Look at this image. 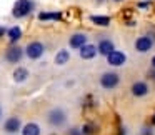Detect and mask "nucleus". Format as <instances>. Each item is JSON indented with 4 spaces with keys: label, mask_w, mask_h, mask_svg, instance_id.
I'll return each mask as SVG.
<instances>
[{
    "label": "nucleus",
    "mask_w": 155,
    "mask_h": 135,
    "mask_svg": "<svg viewBox=\"0 0 155 135\" xmlns=\"http://www.w3.org/2000/svg\"><path fill=\"white\" fill-rule=\"evenodd\" d=\"M20 128H22V122H20V118H18V117H10V118H7L5 123H4L5 133H10V135L18 133Z\"/></svg>",
    "instance_id": "obj_7"
},
{
    "label": "nucleus",
    "mask_w": 155,
    "mask_h": 135,
    "mask_svg": "<svg viewBox=\"0 0 155 135\" xmlns=\"http://www.w3.org/2000/svg\"><path fill=\"white\" fill-rule=\"evenodd\" d=\"M152 123H153V125H155V115H153V118H152Z\"/></svg>",
    "instance_id": "obj_25"
},
{
    "label": "nucleus",
    "mask_w": 155,
    "mask_h": 135,
    "mask_svg": "<svg viewBox=\"0 0 155 135\" xmlns=\"http://www.w3.org/2000/svg\"><path fill=\"white\" fill-rule=\"evenodd\" d=\"M68 58H70V55H68L67 50H60L57 55H55V64L57 65H64L68 62Z\"/></svg>",
    "instance_id": "obj_18"
},
{
    "label": "nucleus",
    "mask_w": 155,
    "mask_h": 135,
    "mask_svg": "<svg viewBox=\"0 0 155 135\" xmlns=\"http://www.w3.org/2000/svg\"><path fill=\"white\" fill-rule=\"evenodd\" d=\"M114 50H115V45H114V42L108 40V38L100 40V42H98V45H97V52L100 55H104V57H108Z\"/></svg>",
    "instance_id": "obj_10"
},
{
    "label": "nucleus",
    "mask_w": 155,
    "mask_h": 135,
    "mask_svg": "<svg viewBox=\"0 0 155 135\" xmlns=\"http://www.w3.org/2000/svg\"><path fill=\"white\" fill-rule=\"evenodd\" d=\"M130 92H132V95L137 97V98L145 97V95L148 94V84H147V82H143V80H135L134 84H132Z\"/></svg>",
    "instance_id": "obj_8"
},
{
    "label": "nucleus",
    "mask_w": 155,
    "mask_h": 135,
    "mask_svg": "<svg viewBox=\"0 0 155 135\" xmlns=\"http://www.w3.org/2000/svg\"><path fill=\"white\" fill-rule=\"evenodd\" d=\"M112 2H122V0H112Z\"/></svg>",
    "instance_id": "obj_26"
},
{
    "label": "nucleus",
    "mask_w": 155,
    "mask_h": 135,
    "mask_svg": "<svg viewBox=\"0 0 155 135\" xmlns=\"http://www.w3.org/2000/svg\"><path fill=\"white\" fill-rule=\"evenodd\" d=\"M22 57H24V50H22V47H18V45H12V47H8V50L5 52V60L10 62V64L20 62Z\"/></svg>",
    "instance_id": "obj_6"
},
{
    "label": "nucleus",
    "mask_w": 155,
    "mask_h": 135,
    "mask_svg": "<svg viewBox=\"0 0 155 135\" xmlns=\"http://www.w3.org/2000/svg\"><path fill=\"white\" fill-rule=\"evenodd\" d=\"M28 77V70L25 67H18L14 70V80L17 82V84H22V82H25Z\"/></svg>",
    "instance_id": "obj_14"
},
{
    "label": "nucleus",
    "mask_w": 155,
    "mask_h": 135,
    "mask_svg": "<svg viewBox=\"0 0 155 135\" xmlns=\"http://www.w3.org/2000/svg\"><path fill=\"white\" fill-rule=\"evenodd\" d=\"M80 50V58H84V60H92V58L97 57V47H95L94 44H85L84 47L78 48Z\"/></svg>",
    "instance_id": "obj_11"
},
{
    "label": "nucleus",
    "mask_w": 155,
    "mask_h": 135,
    "mask_svg": "<svg viewBox=\"0 0 155 135\" xmlns=\"http://www.w3.org/2000/svg\"><path fill=\"white\" fill-rule=\"evenodd\" d=\"M4 34H5V28H4V27H0V37H2Z\"/></svg>",
    "instance_id": "obj_23"
},
{
    "label": "nucleus",
    "mask_w": 155,
    "mask_h": 135,
    "mask_svg": "<svg viewBox=\"0 0 155 135\" xmlns=\"http://www.w3.org/2000/svg\"><path fill=\"white\" fill-rule=\"evenodd\" d=\"M82 135H95V132H97V125L94 123V122H87V123H84V127L80 128Z\"/></svg>",
    "instance_id": "obj_16"
},
{
    "label": "nucleus",
    "mask_w": 155,
    "mask_h": 135,
    "mask_svg": "<svg viewBox=\"0 0 155 135\" xmlns=\"http://www.w3.org/2000/svg\"><path fill=\"white\" fill-rule=\"evenodd\" d=\"M32 10H34V2H32V0H17L15 5H14L12 14H14V17L22 18V17H25V15H28Z\"/></svg>",
    "instance_id": "obj_2"
},
{
    "label": "nucleus",
    "mask_w": 155,
    "mask_h": 135,
    "mask_svg": "<svg viewBox=\"0 0 155 135\" xmlns=\"http://www.w3.org/2000/svg\"><path fill=\"white\" fill-rule=\"evenodd\" d=\"M68 135H82V132L78 130V128H70V130H68Z\"/></svg>",
    "instance_id": "obj_20"
},
{
    "label": "nucleus",
    "mask_w": 155,
    "mask_h": 135,
    "mask_svg": "<svg viewBox=\"0 0 155 135\" xmlns=\"http://www.w3.org/2000/svg\"><path fill=\"white\" fill-rule=\"evenodd\" d=\"M152 47H153V38L148 37V35H142V37H138L135 40V50L140 52V54L148 52Z\"/></svg>",
    "instance_id": "obj_5"
},
{
    "label": "nucleus",
    "mask_w": 155,
    "mask_h": 135,
    "mask_svg": "<svg viewBox=\"0 0 155 135\" xmlns=\"http://www.w3.org/2000/svg\"><path fill=\"white\" fill-rule=\"evenodd\" d=\"M152 67L155 68V55H153V57H152Z\"/></svg>",
    "instance_id": "obj_24"
},
{
    "label": "nucleus",
    "mask_w": 155,
    "mask_h": 135,
    "mask_svg": "<svg viewBox=\"0 0 155 135\" xmlns=\"http://www.w3.org/2000/svg\"><path fill=\"white\" fill-rule=\"evenodd\" d=\"M22 135H40V127L35 122H28L22 128Z\"/></svg>",
    "instance_id": "obj_13"
},
{
    "label": "nucleus",
    "mask_w": 155,
    "mask_h": 135,
    "mask_svg": "<svg viewBox=\"0 0 155 135\" xmlns=\"http://www.w3.org/2000/svg\"><path fill=\"white\" fill-rule=\"evenodd\" d=\"M107 62H108V65H112V67H120V65H124L125 62H127V55H125L124 52H120V50H114L107 57Z\"/></svg>",
    "instance_id": "obj_9"
},
{
    "label": "nucleus",
    "mask_w": 155,
    "mask_h": 135,
    "mask_svg": "<svg viewBox=\"0 0 155 135\" xmlns=\"http://www.w3.org/2000/svg\"><path fill=\"white\" fill-rule=\"evenodd\" d=\"M20 37H22L20 27H12V28H8V38H10L12 44H15V42H17Z\"/></svg>",
    "instance_id": "obj_19"
},
{
    "label": "nucleus",
    "mask_w": 155,
    "mask_h": 135,
    "mask_svg": "<svg viewBox=\"0 0 155 135\" xmlns=\"http://www.w3.org/2000/svg\"><path fill=\"white\" fill-rule=\"evenodd\" d=\"M44 44L42 42H30V44L27 45V48H25V54H27L28 58H32V60H37V58H40L42 55H44Z\"/></svg>",
    "instance_id": "obj_4"
},
{
    "label": "nucleus",
    "mask_w": 155,
    "mask_h": 135,
    "mask_svg": "<svg viewBox=\"0 0 155 135\" xmlns=\"http://www.w3.org/2000/svg\"><path fill=\"white\" fill-rule=\"evenodd\" d=\"M85 44H88V38H87V35L85 34H74L70 37V40H68V45H70L72 48H80V47H84Z\"/></svg>",
    "instance_id": "obj_12"
},
{
    "label": "nucleus",
    "mask_w": 155,
    "mask_h": 135,
    "mask_svg": "<svg viewBox=\"0 0 155 135\" xmlns=\"http://www.w3.org/2000/svg\"><path fill=\"white\" fill-rule=\"evenodd\" d=\"M47 122L52 125V127H62V125L67 122V112L60 107L52 108L47 114Z\"/></svg>",
    "instance_id": "obj_1"
},
{
    "label": "nucleus",
    "mask_w": 155,
    "mask_h": 135,
    "mask_svg": "<svg viewBox=\"0 0 155 135\" xmlns=\"http://www.w3.org/2000/svg\"><path fill=\"white\" fill-rule=\"evenodd\" d=\"M0 118H2V108H0Z\"/></svg>",
    "instance_id": "obj_27"
},
{
    "label": "nucleus",
    "mask_w": 155,
    "mask_h": 135,
    "mask_svg": "<svg viewBox=\"0 0 155 135\" xmlns=\"http://www.w3.org/2000/svg\"><path fill=\"white\" fill-rule=\"evenodd\" d=\"M118 84H120V75L117 72H105V74L100 75V85L107 90L118 87Z\"/></svg>",
    "instance_id": "obj_3"
},
{
    "label": "nucleus",
    "mask_w": 155,
    "mask_h": 135,
    "mask_svg": "<svg viewBox=\"0 0 155 135\" xmlns=\"http://www.w3.org/2000/svg\"><path fill=\"white\" fill-rule=\"evenodd\" d=\"M40 20H60L62 18V12H42L38 14Z\"/></svg>",
    "instance_id": "obj_15"
},
{
    "label": "nucleus",
    "mask_w": 155,
    "mask_h": 135,
    "mask_svg": "<svg viewBox=\"0 0 155 135\" xmlns=\"http://www.w3.org/2000/svg\"><path fill=\"white\" fill-rule=\"evenodd\" d=\"M148 77H150L152 80H155V68H152V70L148 72Z\"/></svg>",
    "instance_id": "obj_21"
},
{
    "label": "nucleus",
    "mask_w": 155,
    "mask_h": 135,
    "mask_svg": "<svg viewBox=\"0 0 155 135\" xmlns=\"http://www.w3.org/2000/svg\"><path fill=\"white\" fill-rule=\"evenodd\" d=\"M90 20L94 22L95 25H100V27H107V25L110 24V18H108V17H104V15H102V17H100V15H92Z\"/></svg>",
    "instance_id": "obj_17"
},
{
    "label": "nucleus",
    "mask_w": 155,
    "mask_h": 135,
    "mask_svg": "<svg viewBox=\"0 0 155 135\" xmlns=\"http://www.w3.org/2000/svg\"><path fill=\"white\" fill-rule=\"evenodd\" d=\"M138 7H140V8H145V7H147V4H145V2H138Z\"/></svg>",
    "instance_id": "obj_22"
}]
</instances>
